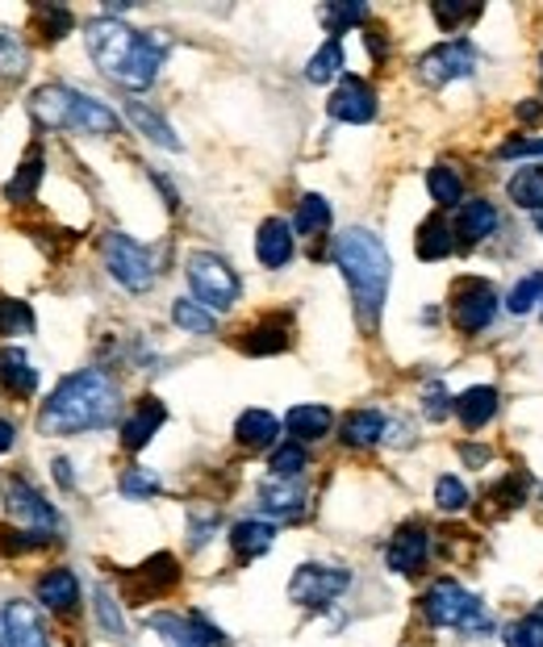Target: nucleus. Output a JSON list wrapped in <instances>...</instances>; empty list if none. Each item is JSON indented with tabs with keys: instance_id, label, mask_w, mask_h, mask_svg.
Returning a JSON list of instances; mask_svg holds the SVG:
<instances>
[{
	"instance_id": "1",
	"label": "nucleus",
	"mask_w": 543,
	"mask_h": 647,
	"mask_svg": "<svg viewBox=\"0 0 543 647\" xmlns=\"http://www.w3.org/2000/svg\"><path fill=\"white\" fill-rule=\"evenodd\" d=\"M84 43H88V55H93L96 68L105 71L114 84L130 89V93H142V89L155 84V75H160L167 55L164 34L130 30V25H121L109 13L84 25Z\"/></svg>"
},
{
	"instance_id": "2",
	"label": "nucleus",
	"mask_w": 543,
	"mask_h": 647,
	"mask_svg": "<svg viewBox=\"0 0 543 647\" xmlns=\"http://www.w3.org/2000/svg\"><path fill=\"white\" fill-rule=\"evenodd\" d=\"M121 417V389L109 372L84 368L59 380V389L47 397L38 431L43 435H84V431H109Z\"/></svg>"
},
{
	"instance_id": "3",
	"label": "nucleus",
	"mask_w": 543,
	"mask_h": 647,
	"mask_svg": "<svg viewBox=\"0 0 543 647\" xmlns=\"http://www.w3.org/2000/svg\"><path fill=\"white\" fill-rule=\"evenodd\" d=\"M334 263H339V272H343L347 289H352L359 322L373 330L380 309H385V297H389V277H393V259L385 251V243L373 231L355 226V231L339 234Z\"/></svg>"
},
{
	"instance_id": "4",
	"label": "nucleus",
	"mask_w": 543,
	"mask_h": 647,
	"mask_svg": "<svg viewBox=\"0 0 543 647\" xmlns=\"http://www.w3.org/2000/svg\"><path fill=\"white\" fill-rule=\"evenodd\" d=\"M29 109L47 130H71V134H93V139L118 134L121 126V117L109 105H101L96 96L75 93L68 84H43L29 101Z\"/></svg>"
},
{
	"instance_id": "5",
	"label": "nucleus",
	"mask_w": 543,
	"mask_h": 647,
	"mask_svg": "<svg viewBox=\"0 0 543 647\" xmlns=\"http://www.w3.org/2000/svg\"><path fill=\"white\" fill-rule=\"evenodd\" d=\"M423 614L439 631H464V635H489L494 619L485 614V605L456 580H435L423 593Z\"/></svg>"
},
{
	"instance_id": "6",
	"label": "nucleus",
	"mask_w": 543,
	"mask_h": 647,
	"mask_svg": "<svg viewBox=\"0 0 543 647\" xmlns=\"http://www.w3.org/2000/svg\"><path fill=\"white\" fill-rule=\"evenodd\" d=\"M185 277H189L192 297L201 301L210 314H226V309H235L238 293H243L235 268H231L222 255L192 251L189 259H185Z\"/></svg>"
},
{
	"instance_id": "7",
	"label": "nucleus",
	"mask_w": 543,
	"mask_h": 647,
	"mask_svg": "<svg viewBox=\"0 0 543 647\" xmlns=\"http://www.w3.org/2000/svg\"><path fill=\"white\" fill-rule=\"evenodd\" d=\"M0 497H4L9 518H13L22 531L59 539V531H63V518H59V509L50 506L47 497L29 485L25 477H17V472H4V477H0Z\"/></svg>"
},
{
	"instance_id": "8",
	"label": "nucleus",
	"mask_w": 543,
	"mask_h": 647,
	"mask_svg": "<svg viewBox=\"0 0 543 647\" xmlns=\"http://www.w3.org/2000/svg\"><path fill=\"white\" fill-rule=\"evenodd\" d=\"M101 255H105L109 277L118 280L121 289L146 293V289L155 284V259H151V251H146L142 243H134L130 234L109 231L105 238H101Z\"/></svg>"
},
{
	"instance_id": "9",
	"label": "nucleus",
	"mask_w": 543,
	"mask_h": 647,
	"mask_svg": "<svg viewBox=\"0 0 543 647\" xmlns=\"http://www.w3.org/2000/svg\"><path fill=\"white\" fill-rule=\"evenodd\" d=\"M352 589V573L334 568V564H302L288 580V601L306 605V610H327Z\"/></svg>"
},
{
	"instance_id": "10",
	"label": "nucleus",
	"mask_w": 543,
	"mask_h": 647,
	"mask_svg": "<svg viewBox=\"0 0 543 647\" xmlns=\"http://www.w3.org/2000/svg\"><path fill=\"white\" fill-rule=\"evenodd\" d=\"M494 318H497L494 284H489V280H476V277L456 280V289H451V322L460 326L464 334H481Z\"/></svg>"
},
{
	"instance_id": "11",
	"label": "nucleus",
	"mask_w": 543,
	"mask_h": 647,
	"mask_svg": "<svg viewBox=\"0 0 543 647\" xmlns=\"http://www.w3.org/2000/svg\"><path fill=\"white\" fill-rule=\"evenodd\" d=\"M146 623L167 647H226V635L205 614H151Z\"/></svg>"
},
{
	"instance_id": "12",
	"label": "nucleus",
	"mask_w": 543,
	"mask_h": 647,
	"mask_svg": "<svg viewBox=\"0 0 543 647\" xmlns=\"http://www.w3.org/2000/svg\"><path fill=\"white\" fill-rule=\"evenodd\" d=\"M476 68V50L460 38V43H439V47H430L418 59V80L430 84V89H439V84H451V80H464V75H473Z\"/></svg>"
},
{
	"instance_id": "13",
	"label": "nucleus",
	"mask_w": 543,
	"mask_h": 647,
	"mask_svg": "<svg viewBox=\"0 0 543 647\" xmlns=\"http://www.w3.org/2000/svg\"><path fill=\"white\" fill-rule=\"evenodd\" d=\"M334 121H347V126H368L377 117V93L359 80V75H343V84L334 89V96L327 101Z\"/></svg>"
},
{
	"instance_id": "14",
	"label": "nucleus",
	"mask_w": 543,
	"mask_h": 647,
	"mask_svg": "<svg viewBox=\"0 0 543 647\" xmlns=\"http://www.w3.org/2000/svg\"><path fill=\"white\" fill-rule=\"evenodd\" d=\"M426 555H430V531H426L423 522H405L402 531L389 539V548H385V564L393 568V573H418L426 564Z\"/></svg>"
},
{
	"instance_id": "15",
	"label": "nucleus",
	"mask_w": 543,
	"mask_h": 647,
	"mask_svg": "<svg viewBox=\"0 0 543 647\" xmlns=\"http://www.w3.org/2000/svg\"><path fill=\"white\" fill-rule=\"evenodd\" d=\"M0 639H4V647H50L47 626H43L38 610H34L29 601H9V605H4Z\"/></svg>"
},
{
	"instance_id": "16",
	"label": "nucleus",
	"mask_w": 543,
	"mask_h": 647,
	"mask_svg": "<svg viewBox=\"0 0 543 647\" xmlns=\"http://www.w3.org/2000/svg\"><path fill=\"white\" fill-rule=\"evenodd\" d=\"M180 585V564H176V555L172 552H160L151 555L146 564L134 568V577H130V589H134V598L146 601V598H160L167 589H176Z\"/></svg>"
},
{
	"instance_id": "17",
	"label": "nucleus",
	"mask_w": 543,
	"mask_h": 647,
	"mask_svg": "<svg viewBox=\"0 0 543 647\" xmlns=\"http://www.w3.org/2000/svg\"><path fill=\"white\" fill-rule=\"evenodd\" d=\"M164 417H167L164 401H155V397H142L139 410L121 422V447H126V451H142L146 443L155 439V431L164 426Z\"/></svg>"
},
{
	"instance_id": "18",
	"label": "nucleus",
	"mask_w": 543,
	"mask_h": 647,
	"mask_svg": "<svg viewBox=\"0 0 543 647\" xmlns=\"http://www.w3.org/2000/svg\"><path fill=\"white\" fill-rule=\"evenodd\" d=\"M288 348H293V322L284 314H272V318L256 322L247 330V339H243L247 355H281Z\"/></svg>"
},
{
	"instance_id": "19",
	"label": "nucleus",
	"mask_w": 543,
	"mask_h": 647,
	"mask_svg": "<svg viewBox=\"0 0 543 647\" xmlns=\"http://www.w3.org/2000/svg\"><path fill=\"white\" fill-rule=\"evenodd\" d=\"M256 255L263 268H284L293 259V226L284 217H268L256 234Z\"/></svg>"
},
{
	"instance_id": "20",
	"label": "nucleus",
	"mask_w": 543,
	"mask_h": 647,
	"mask_svg": "<svg viewBox=\"0 0 543 647\" xmlns=\"http://www.w3.org/2000/svg\"><path fill=\"white\" fill-rule=\"evenodd\" d=\"M260 509L272 514V518H297V514L306 509V489L297 485V481L272 477V481L260 485Z\"/></svg>"
},
{
	"instance_id": "21",
	"label": "nucleus",
	"mask_w": 543,
	"mask_h": 647,
	"mask_svg": "<svg viewBox=\"0 0 543 647\" xmlns=\"http://www.w3.org/2000/svg\"><path fill=\"white\" fill-rule=\"evenodd\" d=\"M331 410L327 405H293L288 414H284V431L293 435V443H318L322 435H331Z\"/></svg>"
},
{
	"instance_id": "22",
	"label": "nucleus",
	"mask_w": 543,
	"mask_h": 647,
	"mask_svg": "<svg viewBox=\"0 0 543 647\" xmlns=\"http://www.w3.org/2000/svg\"><path fill=\"white\" fill-rule=\"evenodd\" d=\"M38 601L47 610H55V614L75 610L80 605V580H75V573L71 568H50L47 577L38 580Z\"/></svg>"
},
{
	"instance_id": "23",
	"label": "nucleus",
	"mask_w": 543,
	"mask_h": 647,
	"mask_svg": "<svg viewBox=\"0 0 543 647\" xmlns=\"http://www.w3.org/2000/svg\"><path fill=\"white\" fill-rule=\"evenodd\" d=\"M0 385H4V393L13 397H34L38 389V372L29 368V360H25L22 348H4L0 351Z\"/></svg>"
},
{
	"instance_id": "24",
	"label": "nucleus",
	"mask_w": 543,
	"mask_h": 647,
	"mask_svg": "<svg viewBox=\"0 0 543 647\" xmlns=\"http://www.w3.org/2000/svg\"><path fill=\"white\" fill-rule=\"evenodd\" d=\"M272 543H276V527L263 522V518H243V522L231 527V548H235L238 560H256V555H263Z\"/></svg>"
},
{
	"instance_id": "25",
	"label": "nucleus",
	"mask_w": 543,
	"mask_h": 647,
	"mask_svg": "<svg viewBox=\"0 0 543 647\" xmlns=\"http://www.w3.org/2000/svg\"><path fill=\"white\" fill-rule=\"evenodd\" d=\"M456 414H460V422H464L469 431H481V426L497 414V389H489V385L464 389V393L456 397Z\"/></svg>"
},
{
	"instance_id": "26",
	"label": "nucleus",
	"mask_w": 543,
	"mask_h": 647,
	"mask_svg": "<svg viewBox=\"0 0 543 647\" xmlns=\"http://www.w3.org/2000/svg\"><path fill=\"white\" fill-rule=\"evenodd\" d=\"M126 117L134 121V130H139V134H146L151 142H160L164 151H180V146H185V142L176 139V130H172V126H167L164 117L155 114L151 105H142V101H126Z\"/></svg>"
},
{
	"instance_id": "27",
	"label": "nucleus",
	"mask_w": 543,
	"mask_h": 647,
	"mask_svg": "<svg viewBox=\"0 0 543 647\" xmlns=\"http://www.w3.org/2000/svg\"><path fill=\"white\" fill-rule=\"evenodd\" d=\"M414 251H418V259H426V263L448 259V255L456 251V231H451L444 217H426L423 226H418V238H414Z\"/></svg>"
},
{
	"instance_id": "28",
	"label": "nucleus",
	"mask_w": 543,
	"mask_h": 647,
	"mask_svg": "<svg viewBox=\"0 0 543 647\" xmlns=\"http://www.w3.org/2000/svg\"><path fill=\"white\" fill-rule=\"evenodd\" d=\"M276 435H281V422L268 414V410H247V414L238 417V426H235V439L243 443V447H251V451L272 447V443H276Z\"/></svg>"
},
{
	"instance_id": "29",
	"label": "nucleus",
	"mask_w": 543,
	"mask_h": 647,
	"mask_svg": "<svg viewBox=\"0 0 543 647\" xmlns=\"http://www.w3.org/2000/svg\"><path fill=\"white\" fill-rule=\"evenodd\" d=\"M385 431H389V422L380 410H355V414L343 417V443L347 447H373V443L385 439Z\"/></svg>"
},
{
	"instance_id": "30",
	"label": "nucleus",
	"mask_w": 543,
	"mask_h": 647,
	"mask_svg": "<svg viewBox=\"0 0 543 647\" xmlns=\"http://www.w3.org/2000/svg\"><path fill=\"white\" fill-rule=\"evenodd\" d=\"M456 222H460V238L464 243H481V238H489L497 231V209L489 201H464L460 213H456Z\"/></svg>"
},
{
	"instance_id": "31",
	"label": "nucleus",
	"mask_w": 543,
	"mask_h": 647,
	"mask_svg": "<svg viewBox=\"0 0 543 647\" xmlns=\"http://www.w3.org/2000/svg\"><path fill=\"white\" fill-rule=\"evenodd\" d=\"M38 185H43V151L34 146V151L22 160V167H17V176L4 185V201L25 205V201H34V197H38Z\"/></svg>"
},
{
	"instance_id": "32",
	"label": "nucleus",
	"mask_w": 543,
	"mask_h": 647,
	"mask_svg": "<svg viewBox=\"0 0 543 647\" xmlns=\"http://www.w3.org/2000/svg\"><path fill=\"white\" fill-rule=\"evenodd\" d=\"M426 188H430V201L439 209L464 205V180H460V172L448 167V163H435V167L426 172Z\"/></svg>"
},
{
	"instance_id": "33",
	"label": "nucleus",
	"mask_w": 543,
	"mask_h": 647,
	"mask_svg": "<svg viewBox=\"0 0 543 647\" xmlns=\"http://www.w3.org/2000/svg\"><path fill=\"white\" fill-rule=\"evenodd\" d=\"M293 231L306 234V238L331 231V201L318 197V192H306L302 205H297V217H293Z\"/></svg>"
},
{
	"instance_id": "34",
	"label": "nucleus",
	"mask_w": 543,
	"mask_h": 647,
	"mask_svg": "<svg viewBox=\"0 0 543 647\" xmlns=\"http://www.w3.org/2000/svg\"><path fill=\"white\" fill-rule=\"evenodd\" d=\"M506 192H510V201H515L519 209H535V213H543V167H519V172L510 176Z\"/></svg>"
},
{
	"instance_id": "35",
	"label": "nucleus",
	"mask_w": 543,
	"mask_h": 647,
	"mask_svg": "<svg viewBox=\"0 0 543 647\" xmlns=\"http://www.w3.org/2000/svg\"><path fill=\"white\" fill-rule=\"evenodd\" d=\"M172 322L180 326L185 334H201V339L217 330V318H213L201 301H189V297H180L176 305H172Z\"/></svg>"
},
{
	"instance_id": "36",
	"label": "nucleus",
	"mask_w": 543,
	"mask_h": 647,
	"mask_svg": "<svg viewBox=\"0 0 543 647\" xmlns=\"http://www.w3.org/2000/svg\"><path fill=\"white\" fill-rule=\"evenodd\" d=\"M25 71H29V55H25L22 38L0 30V75L4 80H22Z\"/></svg>"
},
{
	"instance_id": "37",
	"label": "nucleus",
	"mask_w": 543,
	"mask_h": 647,
	"mask_svg": "<svg viewBox=\"0 0 543 647\" xmlns=\"http://www.w3.org/2000/svg\"><path fill=\"white\" fill-rule=\"evenodd\" d=\"M306 468H309V456L302 443H281L272 451V477H281V481H297Z\"/></svg>"
},
{
	"instance_id": "38",
	"label": "nucleus",
	"mask_w": 543,
	"mask_h": 647,
	"mask_svg": "<svg viewBox=\"0 0 543 647\" xmlns=\"http://www.w3.org/2000/svg\"><path fill=\"white\" fill-rule=\"evenodd\" d=\"M339 71H343V47H339V38H331L327 47L309 59L306 80H309V84H327V80H334Z\"/></svg>"
},
{
	"instance_id": "39",
	"label": "nucleus",
	"mask_w": 543,
	"mask_h": 647,
	"mask_svg": "<svg viewBox=\"0 0 543 647\" xmlns=\"http://www.w3.org/2000/svg\"><path fill=\"white\" fill-rule=\"evenodd\" d=\"M506 647H543V610L527 614V619H515V623L501 631Z\"/></svg>"
},
{
	"instance_id": "40",
	"label": "nucleus",
	"mask_w": 543,
	"mask_h": 647,
	"mask_svg": "<svg viewBox=\"0 0 543 647\" xmlns=\"http://www.w3.org/2000/svg\"><path fill=\"white\" fill-rule=\"evenodd\" d=\"M0 334H34V309L25 301L0 297Z\"/></svg>"
},
{
	"instance_id": "41",
	"label": "nucleus",
	"mask_w": 543,
	"mask_h": 647,
	"mask_svg": "<svg viewBox=\"0 0 543 647\" xmlns=\"http://www.w3.org/2000/svg\"><path fill=\"white\" fill-rule=\"evenodd\" d=\"M318 17H322V25H327L331 34H347L352 25H359L368 17V9H364V4H322Z\"/></svg>"
},
{
	"instance_id": "42",
	"label": "nucleus",
	"mask_w": 543,
	"mask_h": 647,
	"mask_svg": "<svg viewBox=\"0 0 543 647\" xmlns=\"http://www.w3.org/2000/svg\"><path fill=\"white\" fill-rule=\"evenodd\" d=\"M121 493H126L130 502H146V497L160 493V477H155L151 468H139V463H134V468L121 472Z\"/></svg>"
},
{
	"instance_id": "43",
	"label": "nucleus",
	"mask_w": 543,
	"mask_h": 647,
	"mask_svg": "<svg viewBox=\"0 0 543 647\" xmlns=\"http://www.w3.org/2000/svg\"><path fill=\"white\" fill-rule=\"evenodd\" d=\"M96 619H101V626H105L109 639H118V644L130 639V635H126V619H121L118 601L109 598V589H96Z\"/></svg>"
},
{
	"instance_id": "44",
	"label": "nucleus",
	"mask_w": 543,
	"mask_h": 647,
	"mask_svg": "<svg viewBox=\"0 0 543 647\" xmlns=\"http://www.w3.org/2000/svg\"><path fill=\"white\" fill-rule=\"evenodd\" d=\"M540 301H543V272H531L527 280L515 284V293H510L506 305H510V314H531Z\"/></svg>"
},
{
	"instance_id": "45",
	"label": "nucleus",
	"mask_w": 543,
	"mask_h": 647,
	"mask_svg": "<svg viewBox=\"0 0 543 647\" xmlns=\"http://www.w3.org/2000/svg\"><path fill=\"white\" fill-rule=\"evenodd\" d=\"M435 506L444 509V514H460V509H469V489H464V481H456V477H439V481H435Z\"/></svg>"
},
{
	"instance_id": "46",
	"label": "nucleus",
	"mask_w": 543,
	"mask_h": 647,
	"mask_svg": "<svg viewBox=\"0 0 543 647\" xmlns=\"http://www.w3.org/2000/svg\"><path fill=\"white\" fill-rule=\"evenodd\" d=\"M423 401H426L423 410H426V417H430V422H439V417H448L451 410H456V401L448 397V389H444V385H430Z\"/></svg>"
},
{
	"instance_id": "47",
	"label": "nucleus",
	"mask_w": 543,
	"mask_h": 647,
	"mask_svg": "<svg viewBox=\"0 0 543 647\" xmlns=\"http://www.w3.org/2000/svg\"><path fill=\"white\" fill-rule=\"evenodd\" d=\"M43 25H47V38H50V43H59V38H68V34H71L75 17H71L68 9H55V4H47V13H43Z\"/></svg>"
},
{
	"instance_id": "48",
	"label": "nucleus",
	"mask_w": 543,
	"mask_h": 647,
	"mask_svg": "<svg viewBox=\"0 0 543 647\" xmlns=\"http://www.w3.org/2000/svg\"><path fill=\"white\" fill-rule=\"evenodd\" d=\"M497 502H506V506H519L522 497H527V472H515L510 481H501V485L494 489Z\"/></svg>"
},
{
	"instance_id": "49",
	"label": "nucleus",
	"mask_w": 543,
	"mask_h": 647,
	"mask_svg": "<svg viewBox=\"0 0 543 647\" xmlns=\"http://www.w3.org/2000/svg\"><path fill=\"white\" fill-rule=\"evenodd\" d=\"M430 13H435V22L444 25V30H456V25L464 22V17H476L481 9H460V4H435Z\"/></svg>"
},
{
	"instance_id": "50",
	"label": "nucleus",
	"mask_w": 543,
	"mask_h": 647,
	"mask_svg": "<svg viewBox=\"0 0 543 647\" xmlns=\"http://www.w3.org/2000/svg\"><path fill=\"white\" fill-rule=\"evenodd\" d=\"M13 443H17V426L0 417V451H13Z\"/></svg>"
},
{
	"instance_id": "51",
	"label": "nucleus",
	"mask_w": 543,
	"mask_h": 647,
	"mask_svg": "<svg viewBox=\"0 0 543 647\" xmlns=\"http://www.w3.org/2000/svg\"><path fill=\"white\" fill-rule=\"evenodd\" d=\"M540 117H543L540 101H522V105H519V121H540Z\"/></svg>"
},
{
	"instance_id": "52",
	"label": "nucleus",
	"mask_w": 543,
	"mask_h": 647,
	"mask_svg": "<svg viewBox=\"0 0 543 647\" xmlns=\"http://www.w3.org/2000/svg\"><path fill=\"white\" fill-rule=\"evenodd\" d=\"M55 481H59L63 489L75 485V481H71V463L68 460H55Z\"/></svg>"
},
{
	"instance_id": "53",
	"label": "nucleus",
	"mask_w": 543,
	"mask_h": 647,
	"mask_svg": "<svg viewBox=\"0 0 543 647\" xmlns=\"http://www.w3.org/2000/svg\"><path fill=\"white\" fill-rule=\"evenodd\" d=\"M535 226H540V234H543V213H535Z\"/></svg>"
},
{
	"instance_id": "54",
	"label": "nucleus",
	"mask_w": 543,
	"mask_h": 647,
	"mask_svg": "<svg viewBox=\"0 0 543 647\" xmlns=\"http://www.w3.org/2000/svg\"><path fill=\"white\" fill-rule=\"evenodd\" d=\"M0 647H4V639H0Z\"/></svg>"
}]
</instances>
